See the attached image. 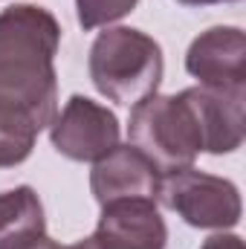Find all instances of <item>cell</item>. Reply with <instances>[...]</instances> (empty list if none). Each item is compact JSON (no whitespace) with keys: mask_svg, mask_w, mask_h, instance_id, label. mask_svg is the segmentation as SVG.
<instances>
[{"mask_svg":"<svg viewBox=\"0 0 246 249\" xmlns=\"http://www.w3.org/2000/svg\"><path fill=\"white\" fill-rule=\"evenodd\" d=\"M26 249H67V247H61L58 241H53L50 235H44V238H41L38 244H32V247H26Z\"/></svg>","mask_w":246,"mask_h":249,"instance_id":"13","label":"cell"},{"mask_svg":"<svg viewBox=\"0 0 246 249\" xmlns=\"http://www.w3.org/2000/svg\"><path fill=\"white\" fill-rule=\"evenodd\" d=\"M122 127L107 105H99L87 96H70V102L55 113L50 124L53 148L72 162H96L119 145Z\"/></svg>","mask_w":246,"mask_h":249,"instance_id":"5","label":"cell"},{"mask_svg":"<svg viewBox=\"0 0 246 249\" xmlns=\"http://www.w3.org/2000/svg\"><path fill=\"white\" fill-rule=\"evenodd\" d=\"M139 0H75V15L81 29L93 32L99 26H110L116 20H122L124 15H130L136 9Z\"/></svg>","mask_w":246,"mask_h":249,"instance_id":"11","label":"cell"},{"mask_svg":"<svg viewBox=\"0 0 246 249\" xmlns=\"http://www.w3.org/2000/svg\"><path fill=\"white\" fill-rule=\"evenodd\" d=\"M183 6H220V3H238V0H177Z\"/></svg>","mask_w":246,"mask_h":249,"instance_id":"14","label":"cell"},{"mask_svg":"<svg viewBox=\"0 0 246 249\" xmlns=\"http://www.w3.org/2000/svg\"><path fill=\"white\" fill-rule=\"evenodd\" d=\"M159 186H162V174L133 145H116L110 154L96 160L90 171V191L99 206L116 200L159 203Z\"/></svg>","mask_w":246,"mask_h":249,"instance_id":"8","label":"cell"},{"mask_svg":"<svg viewBox=\"0 0 246 249\" xmlns=\"http://www.w3.org/2000/svg\"><path fill=\"white\" fill-rule=\"evenodd\" d=\"M47 235V214L32 186L0 191V249H26Z\"/></svg>","mask_w":246,"mask_h":249,"instance_id":"10","label":"cell"},{"mask_svg":"<svg viewBox=\"0 0 246 249\" xmlns=\"http://www.w3.org/2000/svg\"><path fill=\"white\" fill-rule=\"evenodd\" d=\"M58 18L38 3L0 12V168L29 160L58 113Z\"/></svg>","mask_w":246,"mask_h":249,"instance_id":"1","label":"cell"},{"mask_svg":"<svg viewBox=\"0 0 246 249\" xmlns=\"http://www.w3.org/2000/svg\"><path fill=\"white\" fill-rule=\"evenodd\" d=\"M67 249H102V247L96 244V238H93V235H87V238H81V241H75L72 247H67Z\"/></svg>","mask_w":246,"mask_h":249,"instance_id":"15","label":"cell"},{"mask_svg":"<svg viewBox=\"0 0 246 249\" xmlns=\"http://www.w3.org/2000/svg\"><path fill=\"white\" fill-rule=\"evenodd\" d=\"M127 139L162 177L191 168L203 154L200 127L185 93H154L136 102L127 122Z\"/></svg>","mask_w":246,"mask_h":249,"instance_id":"3","label":"cell"},{"mask_svg":"<svg viewBox=\"0 0 246 249\" xmlns=\"http://www.w3.org/2000/svg\"><path fill=\"white\" fill-rule=\"evenodd\" d=\"M87 70L93 87L105 99L133 107L159 90L165 58L162 47L148 32L133 26H107L90 47Z\"/></svg>","mask_w":246,"mask_h":249,"instance_id":"2","label":"cell"},{"mask_svg":"<svg viewBox=\"0 0 246 249\" xmlns=\"http://www.w3.org/2000/svg\"><path fill=\"white\" fill-rule=\"evenodd\" d=\"M200 249H244V241H241V235H235V232H217V235H211L209 241H203Z\"/></svg>","mask_w":246,"mask_h":249,"instance_id":"12","label":"cell"},{"mask_svg":"<svg viewBox=\"0 0 246 249\" xmlns=\"http://www.w3.org/2000/svg\"><path fill=\"white\" fill-rule=\"evenodd\" d=\"M159 203L177 212L194 229L229 232L241 223V214H244L241 191L232 180L197 171L194 165L162 177Z\"/></svg>","mask_w":246,"mask_h":249,"instance_id":"4","label":"cell"},{"mask_svg":"<svg viewBox=\"0 0 246 249\" xmlns=\"http://www.w3.org/2000/svg\"><path fill=\"white\" fill-rule=\"evenodd\" d=\"M183 93L200 127L203 154H235L246 136V90H211L197 84Z\"/></svg>","mask_w":246,"mask_h":249,"instance_id":"7","label":"cell"},{"mask_svg":"<svg viewBox=\"0 0 246 249\" xmlns=\"http://www.w3.org/2000/svg\"><path fill=\"white\" fill-rule=\"evenodd\" d=\"M93 238L102 249H165L168 226L154 200H116L102 206Z\"/></svg>","mask_w":246,"mask_h":249,"instance_id":"9","label":"cell"},{"mask_svg":"<svg viewBox=\"0 0 246 249\" xmlns=\"http://www.w3.org/2000/svg\"><path fill=\"white\" fill-rule=\"evenodd\" d=\"M185 70L200 87L246 90V35L241 26H211L200 32L188 53Z\"/></svg>","mask_w":246,"mask_h":249,"instance_id":"6","label":"cell"}]
</instances>
